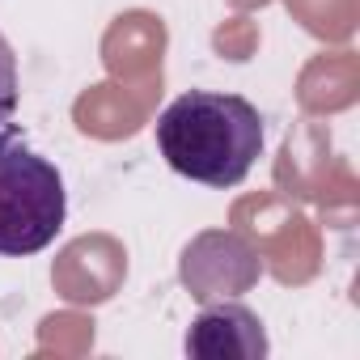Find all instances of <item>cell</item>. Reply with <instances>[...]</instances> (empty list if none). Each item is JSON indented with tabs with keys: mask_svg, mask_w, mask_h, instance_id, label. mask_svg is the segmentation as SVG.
I'll return each instance as SVG.
<instances>
[{
	"mask_svg": "<svg viewBox=\"0 0 360 360\" xmlns=\"http://www.w3.org/2000/svg\"><path fill=\"white\" fill-rule=\"evenodd\" d=\"M157 148L174 174L200 187H238L263 153V115L238 94L191 89L157 115Z\"/></svg>",
	"mask_w": 360,
	"mask_h": 360,
	"instance_id": "cell-1",
	"label": "cell"
},
{
	"mask_svg": "<svg viewBox=\"0 0 360 360\" xmlns=\"http://www.w3.org/2000/svg\"><path fill=\"white\" fill-rule=\"evenodd\" d=\"M68 217V191L56 161L34 153L18 123L0 127V255L26 259L47 250Z\"/></svg>",
	"mask_w": 360,
	"mask_h": 360,
	"instance_id": "cell-2",
	"label": "cell"
},
{
	"mask_svg": "<svg viewBox=\"0 0 360 360\" xmlns=\"http://www.w3.org/2000/svg\"><path fill=\"white\" fill-rule=\"evenodd\" d=\"M267 352L271 343L259 314L238 301L208 305L187 330V356H200V360H263Z\"/></svg>",
	"mask_w": 360,
	"mask_h": 360,
	"instance_id": "cell-3",
	"label": "cell"
},
{
	"mask_svg": "<svg viewBox=\"0 0 360 360\" xmlns=\"http://www.w3.org/2000/svg\"><path fill=\"white\" fill-rule=\"evenodd\" d=\"M18 98H22V85H18V56H13L9 39L0 34V127L13 123Z\"/></svg>",
	"mask_w": 360,
	"mask_h": 360,
	"instance_id": "cell-4",
	"label": "cell"
}]
</instances>
